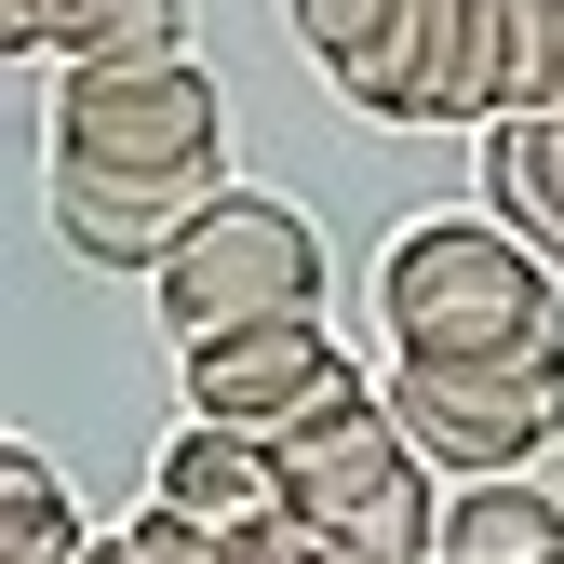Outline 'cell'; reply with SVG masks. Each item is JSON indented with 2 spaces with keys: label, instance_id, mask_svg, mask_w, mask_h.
<instances>
[{
  "label": "cell",
  "instance_id": "obj_11",
  "mask_svg": "<svg viewBox=\"0 0 564 564\" xmlns=\"http://www.w3.org/2000/svg\"><path fill=\"white\" fill-rule=\"evenodd\" d=\"M431 564H564V484H457Z\"/></svg>",
  "mask_w": 564,
  "mask_h": 564
},
{
  "label": "cell",
  "instance_id": "obj_2",
  "mask_svg": "<svg viewBox=\"0 0 564 564\" xmlns=\"http://www.w3.org/2000/svg\"><path fill=\"white\" fill-rule=\"evenodd\" d=\"M162 323L175 349H216V336H256V323H323V242L296 202H269V188H229L216 216H202L175 256H162Z\"/></svg>",
  "mask_w": 564,
  "mask_h": 564
},
{
  "label": "cell",
  "instance_id": "obj_10",
  "mask_svg": "<svg viewBox=\"0 0 564 564\" xmlns=\"http://www.w3.org/2000/svg\"><path fill=\"white\" fill-rule=\"evenodd\" d=\"M484 202H498L511 242H538L564 269V108H524V121L484 134Z\"/></svg>",
  "mask_w": 564,
  "mask_h": 564
},
{
  "label": "cell",
  "instance_id": "obj_8",
  "mask_svg": "<svg viewBox=\"0 0 564 564\" xmlns=\"http://www.w3.org/2000/svg\"><path fill=\"white\" fill-rule=\"evenodd\" d=\"M149 511H188V524H282V470L256 431H216V416H188V431L162 444V484Z\"/></svg>",
  "mask_w": 564,
  "mask_h": 564
},
{
  "label": "cell",
  "instance_id": "obj_1",
  "mask_svg": "<svg viewBox=\"0 0 564 564\" xmlns=\"http://www.w3.org/2000/svg\"><path fill=\"white\" fill-rule=\"evenodd\" d=\"M377 323L403 364H524L564 349V296L551 256L511 242L498 216H403L377 256Z\"/></svg>",
  "mask_w": 564,
  "mask_h": 564
},
{
  "label": "cell",
  "instance_id": "obj_4",
  "mask_svg": "<svg viewBox=\"0 0 564 564\" xmlns=\"http://www.w3.org/2000/svg\"><path fill=\"white\" fill-rule=\"evenodd\" d=\"M390 416L431 470L524 484L564 444V349H524V364H390Z\"/></svg>",
  "mask_w": 564,
  "mask_h": 564
},
{
  "label": "cell",
  "instance_id": "obj_3",
  "mask_svg": "<svg viewBox=\"0 0 564 564\" xmlns=\"http://www.w3.org/2000/svg\"><path fill=\"white\" fill-rule=\"evenodd\" d=\"M229 149V95L202 54H108V67H54V162L95 175H216Z\"/></svg>",
  "mask_w": 564,
  "mask_h": 564
},
{
  "label": "cell",
  "instance_id": "obj_17",
  "mask_svg": "<svg viewBox=\"0 0 564 564\" xmlns=\"http://www.w3.org/2000/svg\"><path fill=\"white\" fill-rule=\"evenodd\" d=\"M551 470H564V457H551Z\"/></svg>",
  "mask_w": 564,
  "mask_h": 564
},
{
  "label": "cell",
  "instance_id": "obj_13",
  "mask_svg": "<svg viewBox=\"0 0 564 564\" xmlns=\"http://www.w3.org/2000/svg\"><path fill=\"white\" fill-rule=\"evenodd\" d=\"M564 108V0H498V121Z\"/></svg>",
  "mask_w": 564,
  "mask_h": 564
},
{
  "label": "cell",
  "instance_id": "obj_7",
  "mask_svg": "<svg viewBox=\"0 0 564 564\" xmlns=\"http://www.w3.org/2000/svg\"><path fill=\"white\" fill-rule=\"evenodd\" d=\"M41 202H54V242H67V256L149 269V282H162V256L229 202V175H95V162H54Z\"/></svg>",
  "mask_w": 564,
  "mask_h": 564
},
{
  "label": "cell",
  "instance_id": "obj_5",
  "mask_svg": "<svg viewBox=\"0 0 564 564\" xmlns=\"http://www.w3.org/2000/svg\"><path fill=\"white\" fill-rule=\"evenodd\" d=\"M336 95L377 121H498V0H403Z\"/></svg>",
  "mask_w": 564,
  "mask_h": 564
},
{
  "label": "cell",
  "instance_id": "obj_14",
  "mask_svg": "<svg viewBox=\"0 0 564 564\" xmlns=\"http://www.w3.org/2000/svg\"><path fill=\"white\" fill-rule=\"evenodd\" d=\"M390 14H403V0H282V28L310 41V67H323V82H349V67L390 41Z\"/></svg>",
  "mask_w": 564,
  "mask_h": 564
},
{
  "label": "cell",
  "instance_id": "obj_15",
  "mask_svg": "<svg viewBox=\"0 0 564 564\" xmlns=\"http://www.w3.org/2000/svg\"><path fill=\"white\" fill-rule=\"evenodd\" d=\"M256 564H336L323 538H296V524H256Z\"/></svg>",
  "mask_w": 564,
  "mask_h": 564
},
{
  "label": "cell",
  "instance_id": "obj_12",
  "mask_svg": "<svg viewBox=\"0 0 564 564\" xmlns=\"http://www.w3.org/2000/svg\"><path fill=\"white\" fill-rule=\"evenodd\" d=\"M0 564H95L82 511H67V470L41 444H0Z\"/></svg>",
  "mask_w": 564,
  "mask_h": 564
},
{
  "label": "cell",
  "instance_id": "obj_6",
  "mask_svg": "<svg viewBox=\"0 0 564 564\" xmlns=\"http://www.w3.org/2000/svg\"><path fill=\"white\" fill-rule=\"evenodd\" d=\"M336 390H364V377H349V349H336L323 323H256V336L188 349V416H216V431H256V444L310 431Z\"/></svg>",
  "mask_w": 564,
  "mask_h": 564
},
{
  "label": "cell",
  "instance_id": "obj_16",
  "mask_svg": "<svg viewBox=\"0 0 564 564\" xmlns=\"http://www.w3.org/2000/svg\"><path fill=\"white\" fill-rule=\"evenodd\" d=\"M95 564H149V551H134V524H121V538H95Z\"/></svg>",
  "mask_w": 564,
  "mask_h": 564
},
{
  "label": "cell",
  "instance_id": "obj_9",
  "mask_svg": "<svg viewBox=\"0 0 564 564\" xmlns=\"http://www.w3.org/2000/svg\"><path fill=\"white\" fill-rule=\"evenodd\" d=\"M188 0H0V41L67 54V67H108V54H188Z\"/></svg>",
  "mask_w": 564,
  "mask_h": 564
}]
</instances>
